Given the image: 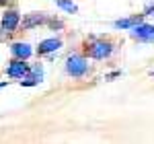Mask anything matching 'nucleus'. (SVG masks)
<instances>
[{
    "instance_id": "f257e3e1",
    "label": "nucleus",
    "mask_w": 154,
    "mask_h": 144,
    "mask_svg": "<svg viewBox=\"0 0 154 144\" xmlns=\"http://www.w3.org/2000/svg\"><path fill=\"white\" fill-rule=\"evenodd\" d=\"M113 43L109 39H99V37H91L84 41V56L93 58V60H107L113 54Z\"/></svg>"
},
{
    "instance_id": "f03ea898",
    "label": "nucleus",
    "mask_w": 154,
    "mask_h": 144,
    "mask_svg": "<svg viewBox=\"0 0 154 144\" xmlns=\"http://www.w3.org/2000/svg\"><path fill=\"white\" fill-rule=\"evenodd\" d=\"M88 72V58L84 54H70L66 58V74L72 78H82Z\"/></svg>"
},
{
    "instance_id": "7ed1b4c3",
    "label": "nucleus",
    "mask_w": 154,
    "mask_h": 144,
    "mask_svg": "<svg viewBox=\"0 0 154 144\" xmlns=\"http://www.w3.org/2000/svg\"><path fill=\"white\" fill-rule=\"evenodd\" d=\"M19 27H21V12L17 11V8L4 11L2 21H0V29H2L4 33H14Z\"/></svg>"
},
{
    "instance_id": "20e7f679",
    "label": "nucleus",
    "mask_w": 154,
    "mask_h": 144,
    "mask_svg": "<svg viewBox=\"0 0 154 144\" xmlns=\"http://www.w3.org/2000/svg\"><path fill=\"white\" fill-rule=\"evenodd\" d=\"M131 39L136 41H144V43H152L154 41V25H146V23H138L136 27L130 29Z\"/></svg>"
},
{
    "instance_id": "39448f33",
    "label": "nucleus",
    "mask_w": 154,
    "mask_h": 144,
    "mask_svg": "<svg viewBox=\"0 0 154 144\" xmlns=\"http://www.w3.org/2000/svg\"><path fill=\"white\" fill-rule=\"evenodd\" d=\"M48 14L45 12H29L21 19V29L23 31H29V29H35V27H41V25L48 23Z\"/></svg>"
},
{
    "instance_id": "423d86ee",
    "label": "nucleus",
    "mask_w": 154,
    "mask_h": 144,
    "mask_svg": "<svg viewBox=\"0 0 154 144\" xmlns=\"http://www.w3.org/2000/svg\"><path fill=\"white\" fill-rule=\"evenodd\" d=\"M29 64L27 60H19V58H12L11 64H8V68H6V76H11V78H25L27 74H29Z\"/></svg>"
},
{
    "instance_id": "0eeeda50",
    "label": "nucleus",
    "mask_w": 154,
    "mask_h": 144,
    "mask_svg": "<svg viewBox=\"0 0 154 144\" xmlns=\"http://www.w3.org/2000/svg\"><path fill=\"white\" fill-rule=\"evenodd\" d=\"M62 45H64V41H62L60 37H49V39L39 41V45H37V54H39V56H48V54L58 52Z\"/></svg>"
},
{
    "instance_id": "6e6552de",
    "label": "nucleus",
    "mask_w": 154,
    "mask_h": 144,
    "mask_svg": "<svg viewBox=\"0 0 154 144\" xmlns=\"http://www.w3.org/2000/svg\"><path fill=\"white\" fill-rule=\"evenodd\" d=\"M11 54L12 58H19V60H29L31 58V54H33V49L29 43H25V41H14L11 45Z\"/></svg>"
},
{
    "instance_id": "1a4fd4ad",
    "label": "nucleus",
    "mask_w": 154,
    "mask_h": 144,
    "mask_svg": "<svg viewBox=\"0 0 154 144\" xmlns=\"http://www.w3.org/2000/svg\"><path fill=\"white\" fill-rule=\"evenodd\" d=\"M144 21V12L142 14H134V17H128V19H119L113 23L115 29H131V27H136L138 23H142Z\"/></svg>"
},
{
    "instance_id": "9d476101",
    "label": "nucleus",
    "mask_w": 154,
    "mask_h": 144,
    "mask_svg": "<svg viewBox=\"0 0 154 144\" xmlns=\"http://www.w3.org/2000/svg\"><path fill=\"white\" fill-rule=\"evenodd\" d=\"M56 6L62 8V11H66L68 14H76V12H78V6H76L72 0H56Z\"/></svg>"
},
{
    "instance_id": "9b49d317",
    "label": "nucleus",
    "mask_w": 154,
    "mask_h": 144,
    "mask_svg": "<svg viewBox=\"0 0 154 144\" xmlns=\"http://www.w3.org/2000/svg\"><path fill=\"white\" fill-rule=\"evenodd\" d=\"M27 76H31V78H35L37 83H41V78H43V68H41V64H33L31 68H29V74Z\"/></svg>"
},
{
    "instance_id": "f8f14e48",
    "label": "nucleus",
    "mask_w": 154,
    "mask_h": 144,
    "mask_svg": "<svg viewBox=\"0 0 154 144\" xmlns=\"http://www.w3.org/2000/svg\"><path fill=\"white\" fill-rule=\"evenodd\" d=\"M49 29H54V31H58V29H64V21L62 19H48V23H45Z\"/></svg>"
},
{
    "instance_id": "ddd939ff",
    "label": "nucleus",
    "mask_w": 154,
    "mask_h": 144,
    "mask_svg": "<svg viewBox=\"0 0 154 144\" xmlns=\"http://www.w3.org/2000/svg\"><path fill=\"white\" fill-rule=\"evenodd\" d=\"M150 12H154V4H148V6H146V11H144V17H146V14H150Z\"/></svg>"
},
{
    "instance_id": "4468645a",
    "label": "nucleus",
    "mask_w": 154,
    "mask_h": 144,
    "mask_svg": "<svg viewBox=\"0 0 154 144\" xmlns=\"http://www.w3.org/2000/svg\"><path fill=\"white\" fill-rule=\"evenodd\" d=\"M8 2H11V0H0V6H6Z\"/></svg>"
},
{
    "instance_id": "2eb2a0df",
    "label": "nucleus",
    "mask_w": 154,
    "mask_h": 144,
    "mask_svg": "<svg viewBox=\"0 0 154 144\" xmlns=\"http://www.w3.org/2000/svg\"><path fill=\"white\" fill-rule=\"evenodd\" d=\"M152 76H154V72H152Z\"/></svg>"
}]
</instances>
